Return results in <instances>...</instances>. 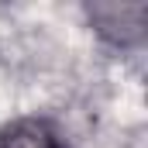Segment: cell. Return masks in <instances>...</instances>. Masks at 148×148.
I'll return each mask as SVG.
<instances>
[{
	"mask_svg": "<svg viewBox=\"0 0 148 148\" xmlns=\"http://www.w3.org/2000/svg\"><path fill=\"white\" fill-rule=\"evenodd\" d=\"M0 148H62V145H59V134L45 121L24 117L0 131Z\"/></svg>",
	"mask_w": 148,
	"mask_h": 148,
	"instance_id": "obj_2",
	"label": "cell"
},
{
	"mask_svg": "<svg viewBox=\"0 0 148 148\" xmlns=\"http://www.w3.org/2000/svg\"><path fill=\"white\" fill-rule=\"evenodd\" d=\"M97 35L107 38L110 45H138L145 38V28H148V3L141 0H100V3H90L86 7Z\"/></svg>",
	"mask_w": 148,
	"mask_h": 148,
	"instance_id": "obj_1",
	"label": "cell"
}]
</instances>
